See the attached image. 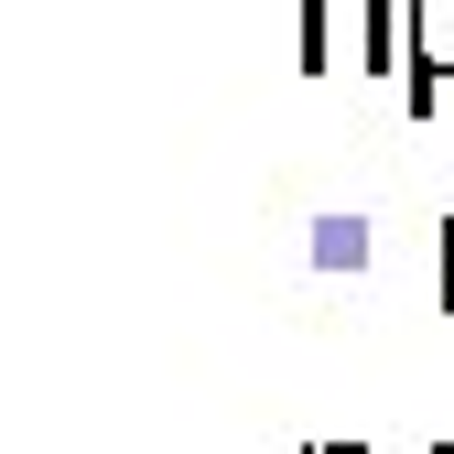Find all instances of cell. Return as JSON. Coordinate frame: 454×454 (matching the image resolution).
Listing matches in <instances>:
<instances>
[{
	"label": "cell",
	"instance_id": "obj_1",
	"mask_svg": "<svg viewBox=\"0 0 454 454\" xmlns=\"http://www.w3.org/2000/svg\"><path fill=\"white\" fill-rule=\"evenodd\" d=\"M411 0H303V76H401Z\"/></svg>",
	"mask_w": 454,
	"mask_h": 454
},
{
	"label": "cell",
	"instance_id": "obj_2",
	"mask_svg": "<svg viewBox=\"0 0 454 454\" xmlns=\"http://www.w3.org/2000/svg\"><path fill=\"white\" fill-rule=\"evenodd\" d=\"M454 87V0H411V66H401V108L433 120V98Z\"/></svg>",
	"mask_w": 454,
	"mask_h": 454
},
{
	"label": "cell",
	"instance_id": "obj_3",
	"mask_svg": "<svg viewBox=\"0 0 454 454\" xmlns=\"http://www.w3.org/2000/svg\"><path fill=\"white\" fill-rule=\"evenodd\" d=\"M314 260H325V270H335V260L357 270V260H368V239H357V216H347V227H325V239H314Z\"/></svg>",
	"mask_w": 454,
	"mask_h": 454
},
{
	"label": "cell",
	"instance_id": "obj_4",
	"mask_svg": "<svg viewBox=\"0 0 454 454\" xmlns=\"http://www.w3.org/2000/svg\"><path fill=\"white\" fill-rule=\"evenodd\" d=\"M433 303L454 314V227H443V249H433Z\"/></svg>",
	"mask_w": 454,
	"mask_h": 454
},
{
	"label": "cell",
	"instance_id": "obj_5",
	"mask_svg": "<svg viewBox=\"0 0 454 454\" xmlns=\"http://www.w3.org/2000/svg\"><path fill=\"white\" fill-rule=\"evenodd\" d=\"M314 454H368V443H314Z\"/></svg>",
	"mask_w": 454,
	"mask_h": 454
},
{
	"label": "cell",
	"instance_id": "obj_6",
	"mask_svg": "<svg viewBox=\"0 0 454 454\" xmlns=\"http://www.w3.org/2000/svg\"><path fill=\"white\" fill-rule=\"evenodd\" d=\"M433 454H454V443H433Z\"/></svg>",
	"mask_w": 454,
	"mask_h": 454
}]
</instances>
